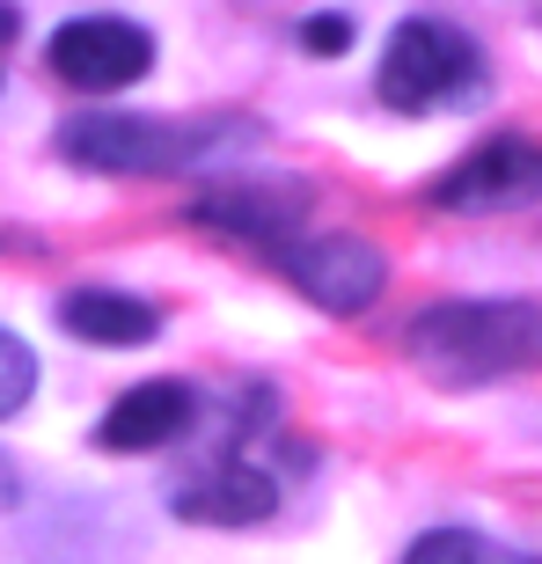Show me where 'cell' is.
Instances as JSON below:
<instances>
[{"mask_svg": "<svg viewBox=\"0 0 542 564\" xmlns=\"http://www.w3.org/2000/svg\"><path fill=\"white\" fill-rule=\"evenodd\" d=\"M403 345L440 381H506L542 367V308L535 301H440L403 330Z\"/></svg>", "mask_w": 542, "mask_h": 564, "instance_id": "cell-1", "label": "cell"}, {"mask_svg": "<svg viewBox=\"0 0 542 564\" xmlns=\"http://www.w3.org/2000/svg\"><path fill=\"white\" fill-rule=\"evenodd\" d=\"M477 88H484V52L462 37L455 22L418 15V22H403L397 37H389V52H381V104L403 110V118L469 104Z\"/></svg>", "mask_w": 542, "mask_h": 564, "instance_id": "cell-2", "label": "cell"}, {"mask_svg": "<svg viewBox=\"0 0 542 564\" xmlns=\"http://www.w3.org/2000/svg\"><path fill=\"white\" fill-rule=\"evenodd\" d=\"M235 126H169V118H74L59 132V154L104 176H169L198 154L228 147Z\"/></svg>", "mask_w": 542, "mask_h": 564, "instance_id": "cell-3", "label": "cell"}, {"mask_svg": "<svg viewBox=\"0 0 542 564\" xmlns=\"http://www.w3.org/2000/svg\"><path fill=\"white\" fill-rule=\"evenodd\" d=\"M535 198H542V147L521 140V132L484 140L469 162H455L433 184L440 213H513V206H535Z\"/></svg>", "mask_w": 542, "mask_h": 564, "instance_id": "cell-4", "label": "cell"}, {"mask_svg": "<svg viewBox=\"0 0 542 564\" xmlns=\"http://www.w3.org/2000/svg\"><path fill=\"white\" fill-rule=\"evenodd\" d=\"M154 66V37L126 15H82L52 37V74L66 88H88V96H110V88H132Z\"/></svg>", "mask_w": 542, "mask_h": 564, "instance_id": "cell-5", "label": "cell"}, {"mask_svg": "<svg viewBox=\"0 0 542 564\" xmlns=\"http://www.w3.org/2000/svg\"><path fill=\"white\" fill-rule=\"evenodd\" d=\"M279 264H286V279L308 293L315 308H330V315H359V308L381 293V279H389L381 250H375V242H359V235H330V242H286V250H279Z\"/></svg>", "mask_w": 542, "mask_h": 564, "instance_id": "cell-6", "label": "cell"}, {"mask_svg": "<svg viewBox=\"0 0 542 564\" xmlns=\"http://www.w3.org/2000/svg\"><path fill=\"white\" fill-rule=\"evenodd\" d=\"M191 220L235 235V242H257V250H286L293 228L308 220V191L301 184H220L191 206Z\"/></svg>", "mask_w": 542, "mask_h": 564, "instance_id": "cell-7", "label": "cell"}, {"mask_svg": "<svg viewBox=\"0 0 542 564\" xmlns=\"http://www.w3.org/2000/svg\"><path fill=\"white\" fill-rule=\"evenodd\" d=\"M184 425H191V389L184 381H140V389H126V397L104 411L96 440H104L110 455H154L169 440H184Z\"/></svg>", "mask_w": 542, "mask_h": 564, "instance_id": "cell-8", "label": "cell"}, {"mask_svg": "<svg viewBox=\"0 0 542 564\" xmlns=\"http://www.w3.org/2000/svg\"><path fill=\"white\" fill-rule=\"evenodd\" d=\"M169 506H176L184 521L242 528V521H264L271 506H279V491H271V477H264V469H250V462H213V469H198L191 484H176Z\"/></svg>", "mask_w": 542, "mask_h": 564, "instance_id": "cell-9", "label": "cell"}, {"mask_svg": "<svg viewBox=\"0 0 542 564\" xmlns=\"http://www.w3.org/2000/svg\"><path fill=\"white\" fill-rule=\"evenodd\" d=\"M59 330H74L82 345H147L162 330V315L132 301V293H104V286H82L59 301Z\"/></svg>", "mask_w": 542, "mask_h": 564, "instance_id": "cell-10", "label": "cell"}, {"mask_svg": "<svg viewBox=\"0 0 542 564\" xmlns=\"http://www.w3.org/2000/svg\"><path fill=\"white\" fill-rule=\"evenodd\" d=\"M403 564H542V557L506 550V543H484V535H469V528H433V535H418V543H411Z\"/></svg>", "mask_w": 542, "mask_h": 564, "instance_id": "cell-11", "label": "cell"}, {"mask_svg": "<svg viewBox=\"0 0 542 564\" xmlns=\"http://www.w3.org/2000/svg\"><path fill=\"white\" fill-rule=\"evenodd\" d=\"M30 389H37V359H30V345H22V337L0 330V419H8V411H22V403H30Z\"/></svg>", "mask_w": 542, "mask_h": 564, "instance_id": "cell-12", "label": "cell"}, {"mask_svg": "<svg viewBox=\"0 0 542 564\" xmlns=\"http://www.w3.org/2000/svg\"><path fill=\"white\" fill-rule=\"evenodd\" d=\"M345 44H353V22L345 15H308L301 22V52H315V59H337Z\"/></svg>", "mask_w": 542, "mask_h": 564, "instance_id": "cell-13", "label": "cell"}, {"mask_svg": "<svg viewBox=\"0 0 542 564\" xmlns=\"http://www.w3.org/2000/svg\"><path fill=\"white\" fill-rule=\"evenodd\" d=\"M8 491H15V477H8V469H0V499H8Z\"/></svg>", "mask_w": 542, "mask_h": 564, "instance_id": "cell-14", "label": "cell"}]
</instances>
